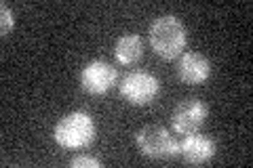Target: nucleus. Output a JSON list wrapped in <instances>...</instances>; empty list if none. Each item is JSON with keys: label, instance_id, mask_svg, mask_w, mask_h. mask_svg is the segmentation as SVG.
<instances>
[{"label": "nucleus", "instance_id": "6", "mask_svg": "<svg viewBox=\"0 0 253 168\" xmlns=\"http://www.w3.org/2000/svg\"><path fill=\"white\" fill-rule=\"evenodd\" d=\"M209 116L207 103L201 99H184L179 101L171 114V126L177 134H192L199 133V129L205 124Z\"/></svg>", "mask_w": 253, "mask_h": 168}, {"label": "nucleus", "instance_id": "8", "mask_svg": "<svg viewBox=\"0 0 253 168\" xmlns=\"http://www.w3.org/2000/svg\"><path fill=\"white\" fill-rule=\"evenodd\" d=\"M211 69H213L211 61L203 53H196V51L181 53L179 63H177V78L184 84L196 86V84L207 82L211 76Z\"/></svg>", "mask_w": 253, "mask_h": 168}, {"label": "nucleus", "instance_id": "11", "mask_svg": "<svg viewBox=\"0 0 253 168\" xmlns=\"http://www.w3.org/2000/svg\"><path fill=\"white\" fill-rule=\"evenodd\" d=\"M70 166L72 168H101L104 164H101V160H97V158L83 154V156H76L70 160Z\"/></svg>", "mask_w": 253, "mask_h": 168}, {"label": "nucleus", "instance_id": "9", "mask_svg": "<svg viewBox=\"0 0 253 168\" xmlns=\"http://www.w3.org/2000/svg\"><path fill=\"white\" fill-rule=\"evenodd\" d=\"M144 57V38L139 34H125L114 44V59L121 66H135Z\"/></svg>", "mask_w": 253, "mask_h": 168}, {"label": "nucleus", "instance_id": "7", "mask_svg": "<svg viewBox=\"0 0 253 168\" xmlns=\"http://www.w3.org/2000/svg\"><path fill=\"white\" fill-rule=\"evenodd\" d=\"M215 141L211 137H205V134L199 133H192V134H186L184 139L177 143V156H181L186 164H194V166H201V164H207L209 160L215 158Z\"/></svg>", "mask_w": 253, "mask_h": 168}, {"label": "nucleus", "instance_id": "3", "mask_svg": "<svg viewBox=\"0 0 253 168\" xmlns=\"http://www.w3.org/2000/svg\"><path fill=\"white\" fill-rule=\"evenodd\" d=\"M135 145L139 154L150 160H171L177 156V141L165 126L158 124L139 129L135 133Z\"/></svg>", "mask_w": 253, "mask_h": 168}, {"label": "nucleus", "instance_id": "5", "mask_svg": "<svg viewBox=\"0 0 253 168\" xmlns=\"http://www.w3.org/2000/svg\"><path fill=\"white\" fill-rule=\"evenodd\" d=\"M118 71L104 59L89 61L81 69V89L89 95H106L116 86Z\"/></svg>", "mask_w": 253, "mask_h": 168}, {"label": "nucleus", "instance_id": "10", "mask_svg": "<svg viewBox=\"0 0 253 168\" xmlns=\"http://www.w3.org/2000/svg\"><path fill=\"white\" fill-rule=\"evenodd\" d=\"M0 34L2 36H9L13 32V26H15V17H13V11L9 9V4L2 2L0 4Z\"/></svg>", "mask_w": 253, "mask_h": 168}, {"label": "nucleus", "instance_id": "4", "mask_svg": "<svg viewBox=\"0 0 253 168\" xmlns=\"http://www.w3.org/2000/svg\"><path fill=\"white\" fill-rule=\"evenodd\" d=\"M118 91H121L123 99H126V103L135 107H144L158 97L161 82L154 74H150L146 69H133L121 80Z\"/></svg>", "mask_w": 253, "mask_h": 168}, {"label": "nucleus", "instance_id": "2", "mask_svg": "<svg viewBox=\"0 0 253 168\" xmlns=\"http://www.w3.org/2000/svg\"><path fill=\"white\" fill-rule=\"evenodd\" d=\"M97 137L95 120L86 111H70L53 129V139L63 149H84Z\"/></svg>", "mask_w": 253, "mask_h": 168}, {"label": "nucleus", "instance_id": "1", "mask_svg": "<svg viewBox=\"0 0 253 168\" xmlns=\"http://www.w3.org/2000/svg\"><path fill=\"white\" fill-rule=\"evenodd\" d=\"M148 40L152 51L161 59H177L186 49L188 36H186V26L181 23L175 15H161L152 21L148 30Z\"/></svg>", "mask_w": 253, "mask_h": 168}]
</instances>
